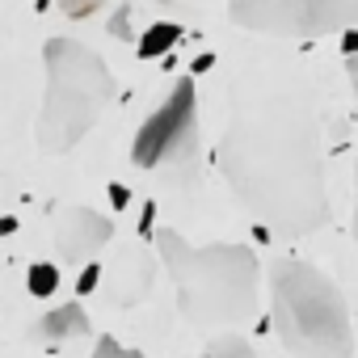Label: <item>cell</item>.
Here are the masks:
<instances>
[{
    "label": "cell",
    "instance_id": "52a82bcc",
    "mask_svg": "<svg viewBox=\"0 0 358 358\" xmlns=\"http://www.w3.org/2000/svg\"><path fill=\"white\" fill-rule=\"evenodd\" d=\"M110 241H114V224L93 207L68 203L51 220V245H55L59 262H68V266H93V257Z\"/></svg>",
    "mask_w": 358,
    "mask_h": 358
},
{
    "label": "cell",
    "instance_id": "5bb4252c",
    "mask_svg": "<svg viewBox=\"0 0 358 358\" xmlns=\"http://www.w3.org/2000/svg\"><path fill=\"white\" fill-rule=\"evenodd\" d=\"M110 0H59V9H64V17H72V22H85V17H93L97 9H106Z\"/></svg>",
    "mask_w": 358,
    "mask_h": 358
},
{
    "label": "cell",
    "instance_id": "5b68a950",
    "mask_svg": "<svg viewBox=\"0 0 358 358\" xmlns=\"http://www.w3.org/2000/svg\"><path fill=\"white\" fill-rule=\"evenodd\" d=\"M131 160L143 173H160L173 186L199 182V89L194 76H177L164 101L148 114L131 143Z\"/></svg>",
    "mask_w": 358,
    "mask_h": 358
},
{
    "label": "cell",
    "instance_id": "9c48e42d",
    "mask_svg": "<svg viewBox=\"0 0 358 358\" xmlns=\"http://www.w3.org/2000/svg\"><path fill=\"white\" fill-rule=\"evenodd\" d=\"M89 333H93V320H89V312H85L80 303H59V308L43 312V316L34 320V329H30V337L43 341V345L76 341V337H89Z\"/></svg>",
    "mask_w": 358,
    "mask_h": 358
},
{
    "label": "cell",
    "instance_id": "9a60e30c",
    "mask_svg": "<svg viewBox=\"0 0 358 358\" xmlns=\"http://www.w3.org/2000/svg\"><path fill=\"white\" fill-rule=\"evenodd\" d=\"M97 282H101V270H97V266H89V270H85V274L76 278V291H80V295H89V291H93Z\"/></svg>",
    "mask_w": 358,
    "mask_h": 358
},
{
    "label": "cell",
    "instance_id": "30bf717a",
    "mask_svg": "<svg viewBox=\"0 0 358 358\" xmlns=\"http://www.w3.org/2000/svg\"><path fill=\"white\" fill-rule=\"evenodd\" d=\"M177 38H182V26L173 22H156L139 34V59H156V55H169L177 47Z\"/></svg>",
    "mask_w": 358,
    "mask_h": 358
},
{
    "label": "cell",
    "instance_id": "3957f363",
    "mask_svg": "<svg viewBox=\"0 0 358 358\" xmlns=\"http://www.w3.org/2000/svg\"><path fill=\"white\" fill-rule=\"evenodd\" d=\"M270 329L295 358H354L345 295L312 262H270Z\"/></svg>",
    "mask_w": 358,
    "mask_h": 358
},
{
    "label": "cell",
    "instance_id": "e0dca14e",
    "mask_svg": "<svg viewBox=\"0 0 358 358\" xmlns=\"http://www.w3.org/2000/svg\"><path fill=\"white\" fill-rule=\"evenodd\" d=\"M110 199H114V207H127V199H131V194H127V186H118V182H114V186H110Z\"/></svg>",
    "mask_w": 358,
    "mask_h": 358
},
{
    "label": "cell",
    "instance_id": "ba28073f",
    "mask_svg": "<svg viewBox=\"0 0 358 358\" xmlns=\"http://www.w3.org/2000/svg\"><path fill=\"white\" fill-rule=\"evenodd\" d=\"M152 282H156V257H152L143 245H131V249H122V253L114 257V266L101 274V295H106V303H114V308H135V303L148 299Z\"/></svg>",
    "mask_w": 358,
    "mask_h": 358
},
{
    "label": "cell",
    "instance_id": "8fae6325",
    "mask_svg": "<svg viewBox=\"0 0 358 358\" xmlns=\"http://www.w3.org/2000/svg\"><path fill=\"white\" fill-rule=\"evenodd\" d=\"M203 358H262L245 337H236V333H224V337H215L207 350H203Z\"/></svg>",
    "mask_w": 358,
    "mask_h": 358
},
{
    "label": "cell",
    "instance_id": "8992f818",
    "mask_svg": "<svg viewBox=\"0 0 358 358\" xmlns=\"http://www.w3.org/2000/svg\"><path fill=\"white\" fill-rule=\"evenodd\" d=\"M228 17L270 38H320L358 30V0H232Z\"/></svg>",
    "mask_w": 358,
    "mask_h": 358
},
{
    "label": "cell",
    "instance_id": "7a4b0ae2",
    "mask_svg": "<svg viewBox=\"0 0 358 358\" xmlns=\"http://www.w3.org/2000/svg\"><path fill=\"white\" fill-rule=\"evenodd\" d=\"M160 266L173 278L177 312L199 329H232L257 316L262 266L249 245H190L182 232H156Z\"/></svg>",
    "mask_w": 358,
    "mask_h": 358
},
{
    "label": "cell",
    "instance_id": "7c38bea8",
    "mask_svg": "<svg viewBox=\"0 0 358 358\" xmlns=\"http://www.w3.org/2000/svg\"><path fill=\"white\" fill-rule=\"evenodd\" d=\"M26 287H30V295L47 299V295H55V291H59V270H55L51 262H34V266H30V274H26Z\"/></svg>",
    "mask_w": 358,
    "mask_h": 358
},
{
    "label": "cell",
    "instance_id": "4fadbf2b",
    "mask_svg": "<svg viewBox=\"0 0 358 358\" xmlns=\"http://www.w3.org/2000/svg\"><path fill=\"white\" fill-rule=\"evenodd\" d=\"M89 358H148V354H139V350H131V345H122L114 337H97V345H93Z\"/></svg>",
    "mask_w": 358,
    "mask_h": 358
},
{
    "label": "cell",
    "instance_id": "d6986e66",
    "mask_svg": "<svg viewBox=\"0 0 358 358\" xmlns=\"http://www.w3.org/2000/svg\"><path fill=\"white\" fill-rule=\"evenodd\" d=\"M354 241H358V160H354Z\"/></svg>",
    "mask_w": 358,
    "mask_h": 358
},
{
    "label": "cell",
    "instance_id": "277c9868",
    "mask_svg": "<svg viewBox=\"0 0 358 358\" xmlns=\"http://www.w3.org/2000/svg\"><path fill=\"white\" fill-rule=\"evenodd\" d=\"M43 106H38V148L47 156L72 152L114 101V72L80 38H51L43 47Z\"/></svg>",
    "mask_w": 358,
    "mask_h": 358
},
{
    "label": "cell",
    "instance_id": "ac0fdd59",
    "mask_svg": "<svg viewBox=\"0 0 358 358\" xmlns=\"http://www.w3.org/2000/svg\"><path fill=\"white\" fill-rule=\"evenodd\" d=\"M341 51H345V55H350V59H354V55H358V30H354V34H345V38H341Z\"/></svg>",
    "mask_w": 358,
    "mask_h": 358
},
{
    "label": "cell",
    "instance_id": "2e32d148",
    "mask_svg": "<svg viewBox=\"0 0 358 358\" xmlns=\"http://www.w3.org/2000/svg\"><path fill=\"white\" fill-rule=\"evenodd\" d=\"M345 76H350V89H354V101H358V55L345 64Z\"/></svg>",
    "mask_w": 358,
    "mask_h": 358
},
{
    "label": "cell",
    "instance_id": "6da1fadb",
    "mask_svg": "<svg viewBox=\"0 0 358 358\" xmlns=\"http://www.w3.org/2000/svg\"><path fill=\"white\" fill-rule=\"evenodd\" d=\"M215 160L236 203L262 228L312 236L329 224L320 122L299 89L241 101L215 148Z\"/></svg>",
    "mask_w": 358,
    "mask_h": 358
}]
</instances>
